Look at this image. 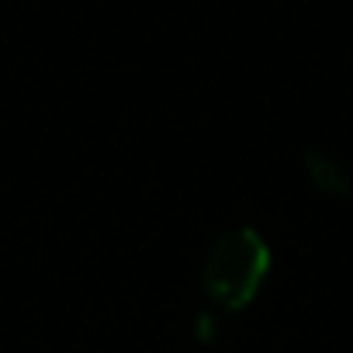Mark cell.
Here are the masks:
<instances>
[{"label":"cell","mask_w":353,"mask_h":353,"mask_svg":"<svg viewBox=\"0 0 353 353\" xmlns=\"http://www.w3.org/2000/svg\"><path fill=\"white\" fill-rule=\"evenodd\" d=\"M270 270V250L256 229H236L215 243L205 260V294L222 308H246Z\"/></svg>","instance_id":"6da1fadb"}]
</instances>
